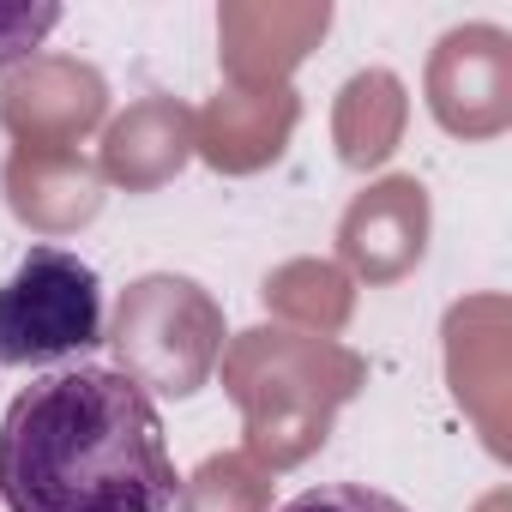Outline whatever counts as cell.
Segmentation results:
<instances>
[{
  "mask_svg": "<svg viewBox=\"0 0 512 512\" xmlns=\"http://www.w3.org/2000/svg\"><path fill=\"white\" fill-rule=\"evenodd\" d=\"M7 512H169L175 464L151 392L121 368H55L0 422Z\"/></svg>",
  "mask_w": 512,
  "mask_h": 512,
  "instance_id": "obj_1",
  "label": "cell"
},
{
  "mask_svg": "<svg viewBox=\"0 0 512 512\" xmlns=\"http://www.w3.org/2000/svg\"><path fill=\"white\" fill-rule=\"evenodd\" d=\"M103 344V278L67 247H31L0 284V368H55Z\"/></svg>",
  "mask_w": 512,
  "mask_h": 512,
  "instance_id": "obj_2",
  "label": "cell"
},
{
  "mask_svg": "<svg viewBox=\"0 0 512 512\" xmlns=\"http://www.w3.org/2000/svg\"><path fill=\"white\" fill-rule=\"evenodd\" d=\"M278 512H410V506L392 500L386 488H368V482H320V488L290 494Z\"/></svg>",
  "mask_w": 512,
  "mask_h": 512,
  "instance_id": "obj_3",
  "label": "cell"
},
{
  "mask_svg": "<svg viewBox=\"0 0 512 512\" xmlns=\"http://www.w3.org/2000/svg\"><path fill=\"white\" fill-rule=\"evenodd\" d=\"M61 25V7H31V0H0V73L43 49V37Z\"/></svg>",
  "mask_w": 512,
  "mask_h": 512,
  "instance_id": "obj_4",
  "label": "cell"
}]
</instances>
